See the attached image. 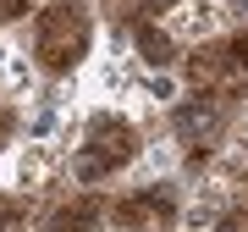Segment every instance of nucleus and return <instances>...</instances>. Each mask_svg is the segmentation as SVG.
Wrapping results in <instances>:
<instances>
[{"label": "nucleus", "mask_w": 248, "mask_h": 232, "mask_svg": "<svg viewBox=\"0 0 248 232\" xmlns=\"http://www.w3.org/2000/svg\"><path fill=\"white\" fill-rule=\"evenodd\" d=\"M160 28L182 50H193V45H215L221 33H232V11H226V0H182L160 17Z\"/></svg>", "instance_id": "1"}, {"label": "nucleus", "mask_w": 248, "mask_h": 232, "mask_svg": "<svg viewBox=\"0 0 248 232\" xmlns=\"http://www.w3.org/2000/svg\"><path fill=\"white\" fill-rule=\"evenodd\" d=\"M177 61H182V45L160 22H138L133 28V66L138 72H160V66H177Z\"/></svg>", "instance_id": "2"}, {"label": "nucleus", "mask_w": 248, "mask_h": 232, "mask_svg": "<svg viewBox=\"0 0 248 232\" xmlns=\"http://www.w3.org/2000/svg\"><path fill=\"white\" fill-rule=\"evenodd\" d=\"M187 94V83H182V72L177 66H160V72H143L138 78V94H133V105H143V111H160L166 116L177 99Z\"/></svg>", "instance_id": "3"}, {"label": "nucleus", "mask_w": 248, "mask_h": 232, "mask_svg": "<svg viewBox=\"0 0 248 232\" xmlns=\"http://www.w3.org/2000/svg\"><path fill=\"white\" fill-rule=\"evenodd\" d=\"M221 221V205H210V199H182V215H177V232H210Z\"/></svg>", "instance_id": "4"}, {"label": "nucleus", "mask_w": 248, "mask_h": 232, "mask_svg": "<svg viewBox=\"0 0 248 232\" xmlns=\"http://www.w3.org/2000/svg\"><path fill=\"white\" fill-rule=\"evenodd\" d=\"M6 61H11V33H0V72H6Z\"/></svg>", "instance_id": "5"}, {"label": "nucleus", "mask_w": 248, "mask_h": 232, "mask_svg": "<svg viewBox=\"0 0 248 232\" xmlns=\"http://www.w3.org/2000/svg\"><path fill=\"white\" fill-rule=\"evenodd\" d=\"M0 188H6V155H0Z\"/></svg>", "instance_id": "6"}]
</instances>
